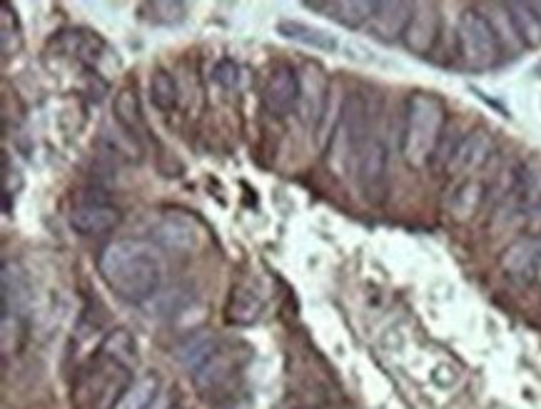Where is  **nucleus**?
<instances>
[{
    "instance_id": "nucleus-1",
    "label": "nucleus",
    "mask_w": 541,
    "mask_h": 409,
    "mask_svg": "<svg viewBox=\"0 0 541 409\" xmlns=\"http://www.w3.org/2000/svg\"><path fill=\"white\" fill-rule=\"evenodd\" d=\"M98 272L115 297L143 305L163 290L165 257L155 242L120 237L100 250Z\"/></svg>"
},
{
    "instance_id": "nucleus-2",
    "label": "nucleus",
    "mask_w": 541,
    "mask_h": 409,
    "mask_svg": "<svg viewBox=\"0 0 541 409\" xmlns=\"http://www.w3.org/2000/svg\"><path fill=\"white\" fill-rule=\"evenodd\" d=\"M444 123H447V110L437 95H409L407 110H404L402 143H399V153L409 168H424L434 158Z\"/></svg>"
},
{
    "instance_id": "nucleus-3",
    "label": "nucleus",
    "mask_w": 541,
    "mask_h": 409,
    "mask_svg": "<svg viewBox=\"0 0 541 409\" xmlns=\"http://www.w3.org/2000/svg\"><path fill=\"white\" fill-rule=\"evenodd\" d=\"M457 48L459 58H462V63L467 65L469 70L494 68L499 60V53H502L487 15H482L474 8L464 10V13L459 15Z\"/></svg>"
},
{
    "instance_id": "nucleus-4",
    "label": "nucleus",
    "mask_w": 541,
    "mask_h": 409,
    "mask_svg": "<svg viewBox=\"0 0 541 409\" xmlns=\"http://www.w3.org/2000/svg\"><path fill=\"white\" fill-rule=\"evenodd\" d=\"M367 138V105H364L362 95L350 93L345 98V103L340 105V115H337V123L330 140L332 155H335V160H340L342 168H347L352 160L357 163Z\"/></svg>"
},
{
    "instance_id": "nucleus-5",
    "label": "nucleus",
    "mask_w": 541,
    "mask_h": 409,
    "mask_svg": "<svg viewBox=\"0 0 541 409\" xmlns=\"http://www.w3.org/2000/svg\"><path fill=\"white\" fill-rule=\"evenodd\" d=\"M387 145L377 135H369L357 158V183L364 200L379 205L387 195Z\"/></svg>"
},
{
    "instance_id": "nucleus-6",
    "label": "nucleus",
    "mask_w": 541,
    "mask_h": 409,
    "mask_svg": "<svg viewBox=\"0 0 541 409\" xmlns=\"http://www.w3.org/2000/svg\"><path fill=\"white\" fill-rule=\"evenodd\" d=\"M245 362L247 350L237 352V347L220 345L215 350V355H212L200 370L192 372V382H195V387L202 395H210V392H217L225 385H230L232 377L245 367Z\"/></svg>"
},
{
    "instance_id": "nucleus-7",
    "label": "nucleus",
    "mask_w": 541,
    "mask_h": 409,
    "mask_svg": "<svg viewBox=\"0 0 541 409\" xmlns=\"http://www.w3.org/2000/svg\"><path fill=\"white\" fill-rule=\"evenodd\" d=\"M155 240L173 252H195L205 242V227L190 212H168L153 230Z\"/></svg>"
},
{
    "instance_id": "nucleus-8",
    "label": "nucleus",
    "mask_w": 541,
    "mask_h": 409,
    "mask_svg": "<svg viewBox=\"0 0 541 409\" xmlns=\"http://www.w3.org/2000/svg\"><path fill=\"white\" fill-rule=\"evenodd\" d=\"M262 100H265V108L277 118H285L292 110H297V103H300V75H297V70L287 63H277L267 75Z\"/></svg>"
},
{
    "instance_id": "nucleus-9",
    "label": "nucleus",
    "mask_w": 541,
    "mask_h": 409,
    "mask_svg": "<svg viewBox=\"0 0 541 409\" xmlns=\"http://www.w3.org/2000/svg\"><path fill=\"white\" fill-rule=\"evenodd\" d=\"M439 30H442V20H439L437 5L419 3L414 5V15L402 40L414 55H429L437 45Z\"/></svg>"
},
{
    "instance_id": "nucleus-10",
    "label": "nucleus",
    "mask_w": 541,
    "mask_h": 409,
    "mask_svg": "<svg viewBox=\"0 0 541 409\" xmlns=\"http://www.w3.org/2000/svg\"><path fill=\"white\" fill-rule=\"evenodd\" d=\"M120 220H123V215H120L118 207L108 203L75 205L68 215V225L73 227V232L83 237L108 235V232H113L120 225Z\"/></svg>"
},
{
    "instance_id": "nucleus-11",
    "label": "nucleus",
    "mask_w": 541,
    "mask_h": 409,
    "mask_svg": "<svg viewBox=\"0 0 541 409\" xmlns=\"http://www.w3.org/2000/svg\"><path fill=\"white\" fill-rule=\"evenodd\" d=\"M330 105V88L322 75L320 68L310 65L305 75H300V103H297V113H300L302 123L317 125L327 113Z\"/></svg>"
},
{
    "instance_id": "nucleus-12",
    "label": "nucleus",
    "mask_w": 541,
    "mask_h": 409,
    "mask_svg": "<svg viewBox=\"0 0 541 409\" xmlns=\"http://www.w3.org/2000/svg\"><path fill=\"white\" fill-rule=\"evenodd\" d=\"M489 155H492V135L487 130H474L459 140L449 155L447 168L452 175H472L487 163Z\"/></svg>"
},
{
    "instance_id": "nucleus-13",
    "label": "nucleus",
    "mask_w": 541,
    "mask_h": 409,
    "mask_svg": "<svg viewBox=\"0 0 541 409\" xmlns=\"http://www.w3.org/2000/svg\"><path fill=\"white\" fill-rule=\"evenodd\" d=\"M412 15V3H377L372 20L367 23V30L379 43H397L407 33Z\"/></svg>"
},
{
    "instance_id": "nucleus-14",
    "label": "nucleus",
    "mask_w": 541,
    "mask_h": 409,
    "mask_svg": "<svg viewBox=\"0 0 541 409\" xmlns=\"http://www.w3.org/2000/svg\"><path fill=\"white\" fill-rule=\"evenodd\" d=\"M502 270L512 277H532L541 272V245L532 237H519L504 250Z\"/></svg>"
},
{
    "instance_id": "nucleus-15",
    "label": "nucleus",
    "mask_w": 541,
    "mask_h": 409,
    "mask_svg": "<svg viewBox=\"0 0 541 409\" xmlns=\"http://www.w3.org/2000/svg\"><path fill=\"white\" fill-rule=\"evenodd\" d=\"M217 347H220V340L215 337V332H192V335L182 337L178 345H175L173 357L192 375V372L200 370L215 355Z\"/></svg>"
},
{
    "instance_id": "nucleus-16",
    "label": "nucleus",
    "mask_w": 541,
    "mask_h": 409,
    "mask_svg": "<svg viewBox=\"0 0 541 409\" xmlns=\"http://www.w3.org/2000/svg\"><path fill=\"white\" fill-rule=\"evenodd\" d=\"M113 115L118 120L120 128L125 130V135H130L133 140H143V135L148 133V125H145L143 105H140V95L135 88H120L115 93L113 100Z\"/></svg>"
},
{
    "instance_id": "nucleus-17",
    "label": "nucleus",
    "mask_w": 541,
    "mask_h": 409,
    "mask_svg": "<svg viewBox=\"0 0 541 409\" xmlns=\"http://www.w3.org/2000/svg\"><path fill=\"white\" fill-rule=\"evenodd\" d=\"M305 8L325 13L330 20H337L345 28H362L372 20L377 3L369 0H335V3H305Z\"/></svg>"
},
{
    "instance_id": "nucleus-18",
    "label": "nucleus",
    "mask_w": 541,
    "mask_h": 409,
    "mask_svg": "<svg viewBox=\"0 0 541 409\" xmlns=\"http://www.w3.org/2000/svg\"><path fill=\"white\" fill-rule=\"evenodd\" d=\"M277 33H280L282 38L307 45V48L322 50V53H337V50H340V40H337L335 35L322 28H315V25L300 23V20L282 18L280 23H277Z\"/></svg>"
},
{
    "instance_id": "nucleus-19",
    "label": "nucleus",
    "mask_w": 541,
    "mask_h": 409,
    "mask_svg": "<svg viewBox=\"0 0 541 409\" xmlns=\"http://www.w3.org/2000/svg\"><path fill=\"white\" fill-rule=\"evenodd\" d=\"M30 295L28 277L18 262H3V317L13 315Z\"/></svg>"
},
{
    "instance_id": "nucleus-20",
    "label": "nucleus",
    "mask_w": 541,
    "mask_h": 409,
    "mask_svg": "<svg viewBox=\"0 0 541 409\" xmlns=\"http://www.w3.org/2000/svg\"><path fill=\"white\" fill-rule=\"evenodd\" d=\"M160 395H163L160 392V377L150 372V375H143L135 382H130V387L123 392L115 409H150Z\"/></svg>"
},
{
    "instance_id": "nucleus-21",
    "label": "nucleus",
    "mask_w": 541,
    "mask_h": 409,
    "mask_svg": "<svg viewBox=\"0 0 541 409\" xmlns=\"http://www.w3.org/2000/svg\"><path fill=\"white\" fill-rule=\"evenodd\" d=\"M100 355L108 362H113V365L130 370V367L138 362V345H135V337L130 335L128 330L110 332L103 340V345H100Z\"/></svg>"
},
{
    "instance_id": "nucleus-22",
    "label": "nucleus",
    "mask_w": 541,
    "mask_h": 409,
    "mask_svg": "<svg viewBox=\"0 0 541 409\" xmlns=\"http://www.w3.org/2000/svg\"><path fill=\"white\" fill-rule=\"evenodd\" d=\"M482 203H484V185L477 183V180H464V183L454 190L449 212H452L454 220L467 222L477 215Z\"/></svg>"
},
{
    "instance_id": "nucleus-23",
    "label": "nucleus",
    "mask_w": 541,
    "mask_h": 409,
    "mask_svg": "<svg viewBox=\"0 0 541 409\" xmlns=\"http://www.w3.org/2000/svg\"><path fill=\"white\" fill-rule=\"evenodd\" d=\"M262 312L260 295L250 290V287H235L230 292V302H227V320L235 325H250L257 320Z\"/></svg>"
},
{
    "instance_id": "nucleus-24",
    "label": "nucleus",
    "mask_w": 541,
    "mask_h": 409,
    "mask_svg": "<svg viewBox=\"0 0 541 409\" xmlns=\"http://www.w3.org/2000/svg\"><path fill=\"white\" fill-rule=\"evenodd\" d=\"M509 15H512L517 33L527 48H541V18L532 3H512L507 5Z\"/></svg>"
},
{
    "instance_id": "nucleus-25",
    "label": "nucleus",
    "mask_w": 541,
    "mask_h": 409,
    "mask_svg": "<svg viewBox=\"0 0 541 409\" xmlns=\"http://www.w3.org/2000/svg\"><path fill=\"white\" fill-rule=\"evenodd\" d=\"M150 100H153L155 108L160 110V113H173L175 108H178V100H180V90L178 83H175L173 75L168 73V70H155L153 75H150Z\"/></svg>"
},
{
    "instance_id": "nucleus-26",
    "label": "nucleus",
    "mask_w": 541,
    "mask_h": 409,
    "mask_svg": "<svg viewBox=\"0 0 541 409\" xmlns=\"http://www.w3.org/2000/svg\"><path fill=\"white\" fill-rule=\"evenodd\" d=\"M489 25H492L494 35L499 40V48L512 50V53H519L524 48L522 38L517 33V25H514L512 15H509L507 5H492V15H487Z\"/></svg>"
},
{
    "instance_id": "nucleus-27",
    "label": "nucleus",
    "mask_w": 541,
    "mask_h": 409,
    "mask_svg": "<svg viewBox=\"0 0 541 409\" xmlns=\"http://www.w3.org/2000/svg\"><path fill=\"white\" fill-rule=\"evenodd\" d=\"M517 200L522 207H537L541 203V158L529 160L519 170Z\"/></svg>"
},
{
    "instance_id": "nucleus-28",
    "label": "nucleus",
    "mask_w": 541,
    "mask_h": 409,
    "mask_svg": "<svg viewBox=\"0 0 541 409\" xmlns=\"http://www.w3.org/2000/svg\"><path fill=\"white\" fill-rule=\"evenodd\" d=\"M143 10H148V20L158 25H175L182 23L187 15L185 3H173V0H155V3H145Z\"/></svg>"
},
{
    "instance_id": "nucleus-29",
    "label": "nucleus",
    "mask_w": 541,
    "mask_h": 409,
    "mask_svg": "<svg viewBox=\"0 0 541 409\" xmlns=\"http://www.w3.org/2000/svg\"><path fill=\"white\" fill-rule=\"evenodd\" d=\"M0 33H3V55L10 58L13 53H18L20 43H23L18 18H15V10L10 8V3H3V25H0Z\"/></svg>"
},
{
    "instance_id": "nucleus-30",
    "label": "nucleus",
    "mask_w": 541,
    "mask_h": 409,
    "mask_svg": "<svg viewBox=\"0 0 541 409\" xmlns=\"http://www.w3.org/2000/svg\"><path fill=\"white\" fill-rule=\"evenodd\" d=\"M215 80L222 88H232L237 83V65L232 60H220L215 65Z\"/></svg>"
}]
</instances>
